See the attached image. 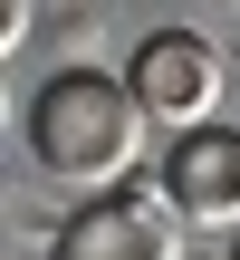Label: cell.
Masks as SVG:
<instances>
[{"mask_svg": "<svg viewBox=\"0 0 240 260\" xmlns=\"http://www.w3.org/2000/svg\"><path fill=\"white\" fill-rule=\"evenodd\" d=\"M135 106L164 125V135H192V125H221V96H231V58L202 39V29H154L125 68Z\"/></svg>", "mask_w": 240, "mask_h": 260, "instance_id": "2", "label": "cell"}, {"mask_svg": "<svg viewBox=\"0 0 240 260\" xmlns=\"http://www.w3.org/2000/svg\"><path fill=\"white\" fill-rule=\"evenodd\" d=\"M212 10H221V19H240V0H212Z\"/></svg>", "mask_w": 240, "mask_h": 260, "instance_id": "6", "label": "cell"}, {"mask_svg": "<svg viewBox=\"0 0 240 260\" xmlns=\"http://www.w3.org/2000/svg\"><path fill=\"white\" fill-rule=\"evenodd\" d=\"M154 183H164V203H173L192 232H231V241H240V125H231V116L173 135L164 164H154Z\"/></svg>", "mask_w": 240, "mask_h": 260, "instance_id": "4", "label": "cell"}, {"mask_svg": "<svg viewBox=\"0 0 240 260\" xmlns=\"http://www.w3.org/2000/svg\"><path fill=\"white\" fill-rule=\"evenodd\" d=\"M48 260H183V212L164 203V183L135 174V183L77 203L48 232Z\"/></svg>", "mask_w": 240, "mask_h": 260, "instance_id": "3", "label": "cell"}, {"mask_svg": "<svg viewBox=\"0 0 240 260\" xmlns=\"http://www.w3.org/2000/svg\"><path fill=\"white\" fill-rule=\"evenodd\" d=\"M231 260H240V241H231Z\"/></svg>", "mask_w": 240, "mask_h": 260, "instance_id": "7", "label": "cell"}, {"mask_svg": "<svg viewBox=\"0 0 240 260\" xmlns=\"http://www.w3.org/2000/svg\"><path fill=\"white\" fill-rule=\"evenodd\" d=\"M29 39V0H0V48H19Z\"/></svg>", "mask_w": 240, "mask_h": 260, "instance_id": "5", "label": "cell"}, {"mask_svg": "<svg viewBox=\"0 0 240 260\" xmlns=\"http://www.w3.org/2000/svg\"><path fill=\"white\" fill-rule=\"evenodd\" d=\"M144 125H154V116L135 106V87H125L115 68H48V77L29 87V106H19L29 164H38L58 193H77V203L135 183Z\"/></svg>", "mask_w": 240, "mask_h": 260, "instance_id": "1", "label": "cell"}]
</instances>
